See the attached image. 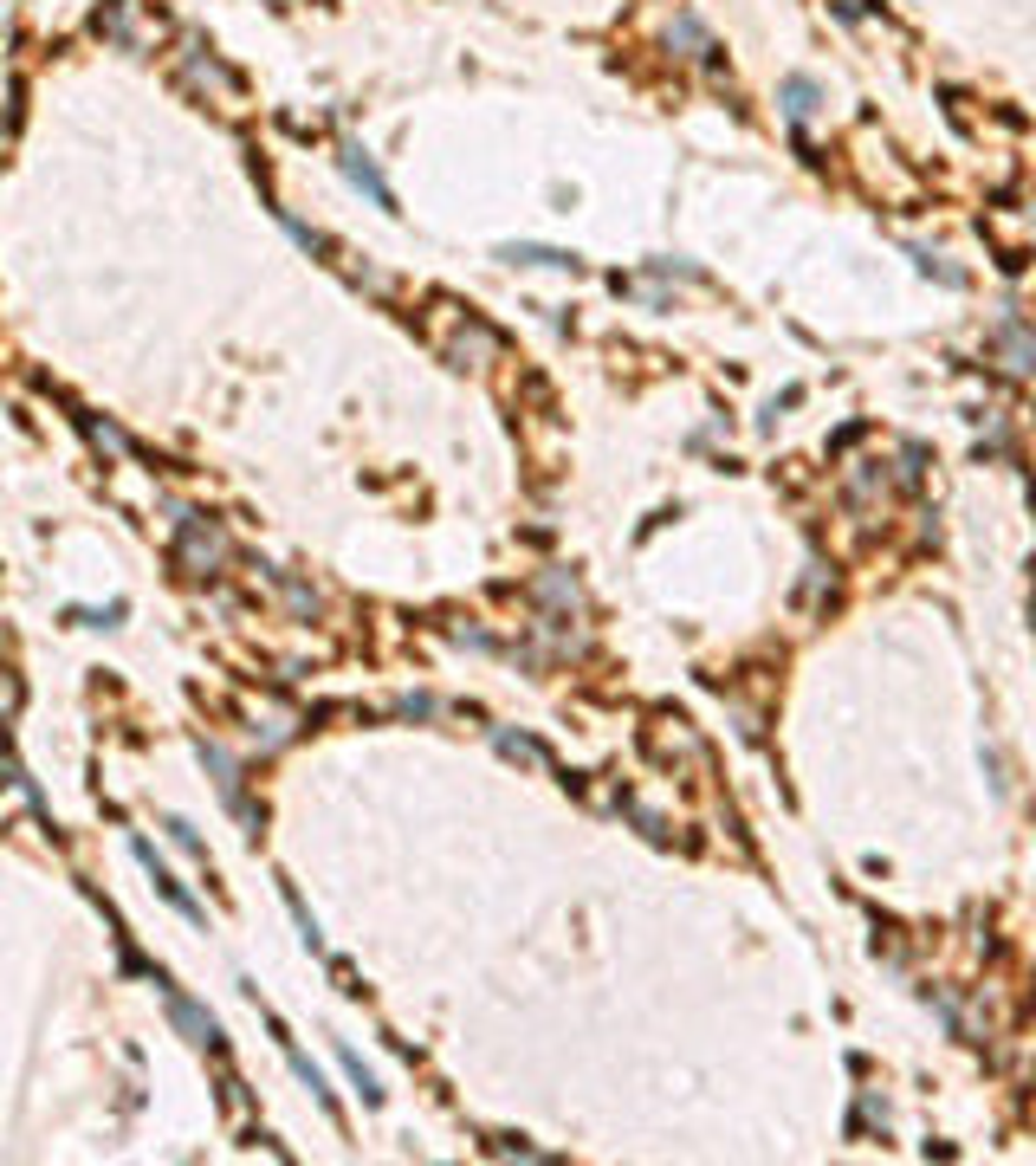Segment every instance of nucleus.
Here are the masks:
<instances>
[{
  "instance_id": "0eeeda50",
  "label": "nucleus",
  "mask_w": 1036,
  "mask_h": 1166,
  "mask_svg": "<svg viewBox=\"0 0 1036 1166\" xmlns=\"http://www.w3.org/2000/svg\"><path fill=\"white\" fill-rule=\"evenodd\" d=\"M130 849H136V862L149 869V882L162 888V901H169V908H181L188 921H201V901H194V895H188V888H181V882H175V875H169V869L156 862V849H149V843H130Z\"/></svg>"
},
{
  "instance_id": "9d476101",
  "label": "nucleus",
  "mask_w": 1036,
  "mask_h": 1166,
  "mask_svg": "<svg viewBox=\"0 0 1036 1166\" xmlns=\"http://www.w3.org/2000/svg\"><path fill=\"white\" fill-rule=\"evenodd\" d=\"M493 746H499V759H512V765H532V772H551V759H544V746H538V739H525V733H493Z\"/></svg>"
},
{
  "instance_id": "7ed1b4c3",
  "label": "nucleus",
  "mask_w": 1036,
  "mask_h": 1166,
  "mask_svg": "<svg viewBox=\"0 0 1036 1166\" xmlns=\"http://www.w3.org/2000/svg\"><path fill=\"white\" fill-rule=\"evenodd\" d=\"M181 78H188L194 91H214V97H240V71H227V65H220V58H214V52H207V45H201L194 32L181 39Z\"/></svg>"
},
{
  "instance_id": "20e7f679",
  "label": "nucleus",
  "mask_w": 1036,
  "mask_h": 1166,
  "mask_svg": "<svg viewBox=\"0 0 1036 1166\" xmlns=\"http://www.w3.org/2000/svg\"><path fill=\"white\" fill-rule=\"evenodd\" d=\"M201 765H207V778H214L220 804H227V810H233L246 830H259V810H253V804H246V791H240V765H233L220 746H207V739H201Z\"/></svg>"
},
{
  "instance_id": "1a4fd4ad",
  "label": "nucleus",
  "mask_w": 1036,
  "mask_h": 1166,
  "mask_svg": "<svg viewBox=\"0 0 1036 1166\" xmlns=\"http://www.w3.org/2000/svg\"><path fill=\"white\" fill-rule=\"evenodd\" d=\"M110 45H130L136 39V0H110V6H97V19H91Z\"/></svg>"
},
{
  "instance_id": "f03ea898",
  "label": "nucleus",
  "mask_w": 1036,
  "mask_h": 1166,
  "mask_svg": "<svg viewBox=\"0 0 1036 1166\" xmlns=\"http://www.w3.org/2000/svg\"><path fill=\"white\" fill-rule=\"evenodd\" d=\"M175 564L188 577H207L227 564V532L207 519V512H181V538H175Z\"/></svg>"
},
{
  "instance_id": "4468645a",
  "label": "nucleus",
  "mask_w": 1036,
  "mask_h": 1166,
  "mask_svg": "<svg viewBox=\"0 0 1036 1166\" xmlns=\"http://www.w3.org/2000/svg\"><path fill=\"white\" fill-rule=\"evenodd\" d=\"M78 428H84V434H91V441H97L104 454H130V441H123V434H117L110 421H97V415H84V408H78Z\"/></svg>"
},
{
  "instance_id": "2eb2a0df",
  "label": "nucleus",
  "mask_w": 1036,
  "mask_h": 1166,
  "mask_svg": "<svg viewBox=\"0 0 1036 1166\" xmlns=\"http://www.w3.org/2000/svg\"><path fill=\"white\" fill-rule=\"evenodd\" d=\"M337 1063H344V1076L363 1089V1102H382V1089H376V1076L363 1070V1057H356V1050H344V1044H337Z\"/></svg>"
},
{
  "instance_id": "ddd939ff",
  "label": "nucleus",
  "mask_w": 1036,
  "mask_h": 1166,
  "mask_svg": "<svg viewBox=\"0 0 1036 1166\" xmlns=\"http://www.w3.org/2000/svg\"><path fill=\"white\" fill-rule=\"evenodd\" d=\"M784 117H791V123H810V117H817V84H810V78H784Z\"/></svg>"
},
{
  "instance_id": "9b49d317",
  "label": "nucleus",
  "mask_w": 1036,
  "mask_h": 1166,
  "mask_svg": "<svg viewBox=\"0 0 1036 1166\" xmlns=\"http://www.w3.org/2000/svg\"><path fill=\"white\" fill-rule=\"evenodd\" d=\"M499 259H506V266H577L570 253H557V246H532V240H519V246H499Z\"/></svg>"
},
{
  "instance_id": "6e6552de",
  "label": "nucleus",
  "mask_w": 1036,
  "mask_h": 1166,
  "mask_svg": "<svg viewBox=\"0 0 1036 1166\" xmlns=\"http://www.w3.org/2000/svg\"><path fill=\"white\" fill-rule=\"evenodd\" d=\"M992 344H998V357H1005V370H1011V376H1031V370H1036V337H1024L1018 324H1005Z\"/></svg>"
},
{
  "instance_id": "a211bd4d",
  "label": "nucleus",
  "mask_w": 1036,
  "mask_h": 1166,
  "mask_svg": "<svg viewBox=\"0 0 1036 1166\" xmlns=\"http://www.w3.org/2000/svg\"><path fill=\"white\" fill-rule=\"evenodd\" d=\"M266 6H298V0H266Z\"/></svg>"
},
{
  "instance_id": "f257e3e1",
  "label": "nucleus",
  "mask_w": 1036,
  "mask_h": 1166,
  "mask_svg": "<svg viewBox=\"0 0 1036 1166\" xmlns=\"http://www.w3.org/2000/svg\"><path fill=\"white\" fill-rule=\"evenodd\" d=\"M441 318H434V350H441V363H454V370H486L499 350H506V337L480 318V311H467V305H434Z\"/></svg>"
},
{
  "instance_id": "39448f33",
  "label": "nucleus",
  "mask_w": 1036,
  "mask_h": 1166,
  "mask_svg": "<svg viewBox=\"0 0 1036 1166\" xmlns=\"http://www.w3.org/2000/svg\"><path fill=\"white\" fill-rule=\"evenodd\" d=\"M337 169L350 175V188H363L376 207H389V214H395V195H389V182L376 175V162H369V149H363V143H344V149H337Z\"/></svg>"
},
{
  "instance_id": "423d86ee",
  "label": "nucleus",
  "mask_w": 1036,
  "mask_h": 1166,
  "mask_svg": "<svg viewBox=\"0 0 1036 1166\" xmlns=\"http://www.w3.org/2000/svg\"><path fill=\"white\" fill-rule=\"evenodd\" d=\"M169 1024H175L194 1050H220V1024H214L194 999H181V992H169Z\"/></svg>"
},
{
  "instance_id": "f3484780",
  "label": "nucleus",
  "mask_w": 1036,
  "mask_h": 1166,
  "mask_svg": "<svg viewBox=\"0 0 1036 1166\" xmlns=\"http://www.w3.org/2000/svg\"><path fill=\"white\" fill-rule=\"evenodd\" d=\"M395 713H402V720H434V713H441V700H428V694H402V700H395Z\"/></svg>"
},
{
  "instance_id": "dca6fc26",
  "label": "nucleus",
  "mask_w": 1036,
  "mask_h": 1166,
  "mask_svg": "<svg viewBox=\"0 0 1036 1166\" xmlns=\"http://www.w3.org/2000/svg\"><path fill=\"white\" fill-rule=\"evenodd\" d=\"M162 830H169V836H175V849H188V856H194V862H207V843H201V836H194V830H188V823H181V817H169V823H162Z\"/></svg>"
},
{
  "instance_id": "f8f14e48",
  "label": "nucleus",
  "mask_w": 1036,
  "mask_h": 1166,
  "mask_svg": "<svg viewBox=\"0 0 1036 1166\" xmlns=\"http://www.w3.org/2000/svg\"><path fill=\"white\" fill-rule=\"evenodd\" d=\"M538 597H544L551 609H564V616H570V609H583V597H577V577H564V571H544V577H538Z\"/></svg>"
}]
</instances>
